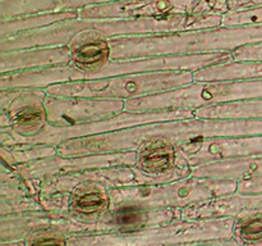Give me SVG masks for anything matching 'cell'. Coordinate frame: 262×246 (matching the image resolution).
<instances>
[{
    "mask_svg": "<svg viewBox=\"0 0 262 246\" xmlns=\"http://www.w3.org/2000/svg\"><path fill=\"white\" fill-rule=\"evenodd\" d=\"M255 135H262V119H214L193 117L148 123L114 132L73 138L59 144L58 154L72 156L136 151V149L148 138H165L179 146L207 138Z\"/></svg>",
    "mask_w": 262,
    "mask_h": 246,
    "instance_id": "6da1fadb",
    "label": "cell"
},
{
    "mask_svg": "<svg viewBox=\"0 0 262 246\" xmlns=\"http://www.w3.org/2000/svg\"><path fill=\"white\" fill-rule=\"evenodd\" d=\"M200 0H118L79 9L81 19H125L192 14Z\"/></svg>",
    "mask_w": 262,
    "mask_h": 246,
    "instance_id": "7c38bea8",
    "label": "cell"
},
{
    "mask_svg": "<svg viewBox=\"0 0 262 246\" xmlns=\"http://www.w3.org/2000/svg\"><path fill=\"white\" fill-rule=\"evenodd\" d=\"M135 167L156 183L187 178L192 167L179 146L165 138H148L136 149Z\"/></svg>",
    "mask_w": 262,
    "mask_h": 246,
    "instance_id": "8fae6325",
    "label": "cell"
},
{
    "mask_svg": "<svg viewBox=\"0 0 262 246\" xmlns=\"http://www.w3.org/2000/svg\"><path fill=\"white\" fill-rule=\"evenodd\" d=\"M246 99H262V81H193L186 86L125 101V112L200 108Z\"/></svg>",
    "mask_w": 262,
    "mask_h": 246,
    "instance_id": "8992f818",
    "label": "cell"
},
{
    "mask_svg": "<svg viewBox=\"0 0 262 246\" xmlns=\"http://www.w3.org/2000/svg\"><path fill=\"white\" fill-rule=\"evenodd\" d=\"M234 218L177 220L129 233L73 235L67 246H186L233 236Z\"/></svg>",
    "mask_w": 262,
    "mask_h": 246,
    "instance_id": "3957f363",
    "label": "cell"
},
{
    "mask_svg": "<svg viewBox=\"0 0 262 246\" xmlns=\"http://www.w3.org/2000/svg\"><path fill=\"white\" fill-rule=\"evenodd\" d=\"M45 97L43 89L0 90V128H12L22 137L37 136L49 125Z\"/></svg>",
    "mask_w": 262,
    "mask_h": 246,
    "instance_id": "ba28073f",
    "label": "cell"
},
{
    "mask_svg": "<svg viewBox=\"0 0 262 246\" xmlns=\"http://www.w3.org/2000/svg\"><path fill=\"white\" fill-rule=\"evenodd\" d=\"M258 41H262V25L123 36L110 38V48L112 59H140L233 51Z\"/></svg>",
    "mask_w": 262,
    "mask_h": 246,
    "instance_id": "7a4b0ae2",
    "label": "cell"
},
{
    "mask_svg": "<svg viewBox=\"0 0 262 246\" xmlns=\"http://www.w3.org/2000/svg\"><path fill=\"white\" fill-rule=\"evenodd\" d=\"M125 101L101 97L54 96L46 94L48 122L55 127H73L99 122L124 112Z\"/></svg>",
    "mask_w": 262,
    "mask_h": 246,
    "instance_id": "9c48e42d",
    "label": "cell"
},
{
    "mask_svg": "<svg viewBox=\"0 0 262 246\" xmlns=\"http://www.w3.org/2000/svg\"><path fill=\"white\" fill-rule=\"evenodd\" d=\"M194 81H262V61L232 60L193 72Z\"/></svg>",
    "mask_w": 262,
    "mask_h": 246,
    "instance_id": "ffe728a7",
    "label": "cell"
},
{
    "mask_svg": "<svg viewBox=\"0 0 262 246\" xmlns=\"http://www.w3.org/2000/svg\"><path fill=\"white\" fill-rule=\"evenodd\" d=\"M262 174V154L248 158L229 159V160L207 163L192 168L191 176L207 177L217 179H239Z\"/></svg>",
    "mask_w": 262,
    "mask_h": 246,
    "instance_id": "d6986e66",
    "label": "cell"
},
{
    "mask_svg": "<svg viewBox=\"0 0 262 246\" xmlns=\"http://www.w3.org/2000/svg\"><path fill=\"white\" fill-rule=\"evenodd\" d=\"M237 192V181L189 176L156 184L110 190L112 209L184 208Z\"/></svg>",
    "mask_w": 262,
    "mask_h": 246,
    "instance_id": "277c9868",
    "label": "cell"
},
{
    "mask_svg": "<svg viewBox=\"0 0 262 246\" xmlns=\"http://www.w3.org/2000/svg\"><path fill=\"white\" fill-rule=\"evenodd\" d=\"M237 194L262 195V174L246 177L237 181Z\"/></svg>",
    "mask_w": 262,
    "mask_h": 246,
    "instance_id": "83f0119b",
    "label": "cell"
},
{
    "mask_svg": "<svg viewBox=\"0 0 262 246\" xmlns=\"http://www.w3.org/2000/svg\"><path fill=\"white\" fill-rule=\"evenodd\" d=\"M71 236L61 230L50 228L40 231L26 238L27 246H67V240Z\"/></svg>",
    "mask_w": 262,
    "mask_h": 246,
    "instance_id": "d4e9b609",
    "label": "cell"
},
{
    "mask_svg": "<svg viewBox=\"0 0 262 246\" xmlns=\"http://www.w3.org/2000/svg\"><path fill=\"white\" fill-rule=\"evenodd\" d=\"M136 151L90 154V155H56L23 166L13 167L26 179H45L61 174L77 173L90 169L115 166H135Z\"/></svg>",
    "mask_w": 262,
    "mask_h": 246,
    "instance_id": "30bf717a",
    "label": "cell"
},
{
    "mask_svg": "<svg viewBox=\"0 0 262 246\" xmlns=\"http://www.w3.org/2000/svg\"><path fill=\"white\" fill-rule=\"evenodd\" d=\"M58 154V145H17V146H0V155L4 163L10 167L23 166L41 159L50 158Z\"/></svg>",
    "mask_w": 262,
    "mask_h": 246,
    "instance_id": "603a6c76",
    "label": "cell"
},
{
    "mask_svg": "<svg viewBox=\"0 0 262 246\" xmlns=\"http://www.w3.org/2000/svg\"><path fill=\"white\" fill-rule=\"evenodd\" d=\"M245 209H262V195L230 194L197 202L187 209L189 219L234 218Z\"/></svg>",
    "mask_w": 262,
    "mask_h": 246,
    "instance_id": "e0dca14e",
    "label": "cell"
},
{
    "mask_svg": "<svg viewBox=\"0 0 262 246\" xmlns=\"http://www.w3.org/2000/svg\"><path fill=\"white\" fill-rule=\"evenodd\" d=\"M0 246H27L26 240H18V241H2Z\"/></svg>",
    "mask_w": 262,
    "mask_h": 246,
    "instance_id": "4dcf8cb0",
    "label": "cell"
},
{
    "mask_svg": "<svg viewBox=\"0 0 262 246\" xmlns=\"http://www.w3.org/2000/svg\"><path fill=\"white\" fill-rule=\"evenodd\" d=\"M79 18L78 10H63V12L35 13V14L19 15L0 20V38L37 28L48 27L61 20H69Z\"/></svg>",
    "mask_w": 262,
    "mask_h": 246,
    "instance_id": "44dd1931",
    "label": "cell"
},
{
    "mask_svg": "<svg viewBox=\"0 0 262 246\" xmlns=\"http://www.w3.org/2000/svg\"><path fill=\"white\" fill-rule=\"evenodd\" d=\"M182 208L138 209L123 208L112 209L97 223V233H129L152 225L181 220Z\"/></svg>",
    "mask_w": 262,
    "mask_h": 246,
    "instance_id": "9a60e30c",
    "label": "cell"
},
{
    "mask_svg": "<svg viewBox=\"0 0 262 246\" xmlns=\"http://www.w3.org/2000/svg\"><path fill=\"white\" fill-rule=\"evenodd\" d=\"M194 110L187 109H165L152 110V112H123L115 117L99 122L86 123V125L73 126V127H55L49 123L45 130L35 137H22L9 127L0 128V146H17V145H59L68 140L87 136L100 135V133L114 132V131L125 130V128L137 127V126L148 125V123L165 122V120L186 119L193 118Z\"/></svg>",
    "mask_w": 262,
    "mask_h": 246,
    "instance_id": "52a82bcc",
    "label": "cell"
},
{
    "mask_svg": "<svg viewBox=\"0 0 262 246\" xmlns=\"http://www.w3.org/2000/svg\"><path fill=\"white\" fill-rule=\"evenodd\" d=\"M186 246H248L243 245V243L238 242L234 238H217V240H210L205 241V242H199V243H191V245Z\"/></svg>",
    "mask_w": 262,
    "mask_h": 246,
    "instance_id": "f546056e",
    "label": "cell"
},
{
    "mask_svg": "<svg viewBox=\"0 0 262 246\" xmlns=\"http://www.w3.org/2000/svg\"><path fill=\"white\" fill-rule=\"evenodd\" d=\"M194 81L193 71H158L120 74L105 78L72 81L46 87L54 96L101 97L127 100L150 96L186 86Z\"/></svg>",
    "mask_w": 262,
    "mask_h": 246,
    "instance_id": "5b68a950",
    "label": "cell"
},
{
    "mask_svg": "<svg viewBox=\"0 0 262 246\" xmlns=\"http://www.w3.org/2000/svg\"><path fill=\"white\" fill-rule=\"evenodd\" d=\"M71 53L68 46L28 48L0 51V73L46 68L69 64Z\"/></svg>",
    "mask_w": 262,
    "mask_h": 246,
    "instance_id": "2e32d148",
    "label": "cell"
},
{
    "mask_svg": "<svg viewBox=\"0 0 262 246\" xmlns=\"http://www.w3.org/2000/svg\"><path fill=\"white\" fill-rule=\"evenodd\" d=\"M234 60L239 61H262V41L246 44L232 51Z\"/></svg>",
    "mask_w": 262,
    "mask_h": 246,
    "instance_id": "484cf974",
    "label": "cell"
},
{
    "mask_svg": "<svg viewBox=\"0 0 262 246\" xmlns=\"http://www.w3.org/2000/svg\"><path fill=\"white\" fill-rule=\"evenodd\" d=\"M50 228L64 231L69 236L95 233L92 225L78 222L68 215L37 210L0 217V241L26 240L33 233Z\"/></svg>",
    "mask_w": 262,
    "mask_h": 246,
    "instance_id": "4fadbf2b",
    "label": "cell"
},
{
    "mask_svg": "<svg viewBox=\"0 0 262 246\" xmlns=\"http://www.w3.org/2000/svg\"><path fill=\"white\" fill-rule=\"evenodd\" d=\"M232 237L243 245L262 246V209H245L234 217Z\"/></svg>",
    "mask_w": 262,
    "mask_h": 246,
    "instance_id": "7402d4cb",
    "label": "cell"
},
{
    "mask_svg": "<svg viewBox=\"0 0 262 246\" xmlns=\"http://www.w3.org/2000/svg\"><path fill=\"white\" fill-rule=\"evenodd\" d=\"M118 0H0V20L35 13L79 10L90 5Z\"/></svg>",
    "mask_w": 262,
    "mask_h": 246,
    "instance_id": "ac0fdd59",
    "label": "cell"
},
{
    "mask_svg": "<svg viewBox=\"0 0 262 246\" xmlns=\"http://www.w3.org/2000/svg\"><path fill=\"white\" fill-rule=\"evenodd\" d=\"M192 168L215 161L248 158L262 154V135L232 136L193 141L179 145Z\"/></svg>",
    "mask_w": 262,
    "mask_h": 246,
    "instance_id": "5bb4252c",
    "label": "cell"
},
{
    "mask_svg": "<svg viewBox=\"0 0 262 246\" xmlns=\"http://www.w3.org/2000/svg\"><path fill=\"white\" fill-rule=\"evenodd\" d=\"M229 12L228 0H200L192 14H225Z\"/></svg>",
    "mask_w": 262,
    "mask_h": 246,
    "instance_id": "4316f807",
    "label": "cell"
},
{
    "mask_svg": "<svg viewBox=\"0 0 262 246\" xmlns=\"http://www.w3.org/2000/svg\"><path fill=\"white\" fill-rule=\"evenodd\" d=\"M262 0H228L229 10H243L248 8L261 7Z\"/></svg>",
    "mask_w": 262,
    "mask_h": 246,
    "instance_id": "f1b7e54d",
    "label": "cell"
},
{
    "mask_svg": "<svg viewBox=\"0 0 262 246\" xmlns=\"http://www.w3.org/2000/svg\"><path fill=\"white\" fill-rule=\"evenodd\" d=\"M37 210H43L37 196L27 195V196L12 197V199H0V217L37 212Z\"/></svg>",
    "mask_w": 262,
    "mask_h": 246,
    "instance_id": "cb8c5ba5",
    "label": "cell"
}]
</instances>
